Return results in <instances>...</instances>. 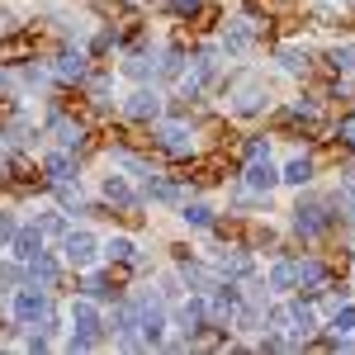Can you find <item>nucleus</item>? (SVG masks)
I'll return each instance as SVG.
<instances>
[{
	"instance_id": "obj_1",
	"label": "nucleus",
	"mask_w": 355,
	"mask_h": 355,
	"mask_svg": "<svg viewBox=\"0 0 355 355\" xmlns=\"http://www.w3.org/2000/svg\"><path fill=\"white\" fill-rule=\"evenodd\" d=\"M71 327H76L71 351H90V346H95V336H100V313H95L90 303H76V308H71Z\"/></svg>"
},
{
	"instance_id": "obj_2",
	"label": "nucleus",
	"mask_w": 355,
	"mask_h": 355,
	"mask_svg": "<svg viewBox=\"0 0 355 355\" xmlns=\"http://www.w3.org/2000/svg\"><path fill=\"white\" fill-rule=\"evenodd\" d=\"M261 105H266V81H261V76H237V81H232V110L256 114Z\"/></svg>"
},
{
	"instance_id": "obj_3",
	"label": "nucleus",
	"mask_w": 355,
	"mask_h": 355,
	"mask_svg": "<svg viewBox=\"0 0 355 355\" xmlns=\"http://www.w3.org/2000/svg\"><path fill=\"white\" fill-rule=\"evenodd\" d=\"M270 322L275 331H313V308L308 303H289V308H279V313H270Z\"/></svg>"
},
{
	"instance_id": "obj_4",
	"label": "nucleus",
	"mask_w": 355,
	"mask_h": 355,
	"mask_svg": "<svg viewBox=\"0 0 355 355\" xmlns=\"http://www.w3.org/2000/svg\"><path fill=\"white\" fill-rule=\"evenodd\" d=\"M327 223H331L327 204H299V209H294V227H299L303 237H318Z\"/></svg>"
},
{
	"instance_id": "obj_5",
	"label": "nucleus",
	"mask_w": 355,
	"mask_h": 355,
	"mask_svg": "<svg viewBox=\"0 0 355 355\" xmlns=\"http://www.w3.org/2000/svg\"><path fill=\"white\" fill-rule=\"evenodd\" d=\"M275 180H279V171L270 166V157H266V152L246 162V185H251V190H270Z\"/></svg>"
},
{
	"instance_id": "obj_6",
	"label": "nucleus",
	"mask_w": 355,
	"mask_h": 355,
	"mask_svg": "<svg viewBox=\"0 0 355 355\" xmlns=\"http://www.w3.org/2000/svg\"><path fill=\"white\" fill-rule=\"evenodd\" d=\"M48 128L57 133V142H62L67 152H76V147H85V128H81V123H71V119H62V114H53V119H48Z\"/></svg>"
},
{
	"instance_id": "obj_7",
	"label": "nucleus",
	"mask_w": 355,
	"mask_h": 355,
	"mask_svg": "<svg viewBox=\"0 0 355 355\" xmlns=\"http://www.w3.org/2000/svg\"><path fill=\"white\" fill-rule=\"evenodd\" d=\"M67 261H71V266H90V261H95V237H90V232H71V237H67Z\"/></svg>"
},
{
	"instance_id": "obj_8",
	"label": "nucleus",
	"mask_w": 355,
	"mask_h": 355,
	"mask_svg": "<svg viewBox=\"0 0 355 355\" xmlns=\"http://www.w3.org/2000/svg\"><path fill=\"white\" fill-rule=\"evenodd\" d=\"M157 142H162L166 152H175V157L190 152V133H185L180 123H162V128H157Z\"/></svg>"
},
{
	"instance_id": "obj_9",
	"label": "nucleus",
	"mask_w": 355,
	"mask_h": 355,
	"mask_svg": "<svg viewBox=\"0 0 355 355\" xmlns=\"http://www.w3.org/2000/svg\"><path fill=\"white\" fill-rule=\"evenodd\" d=\"M15 313H19V322H33V318H43V313H48V299H43L38 289H24V294L15 299Z\"/></svg>"
},
{
	"instance_id": "obj_10",
	"label": "nucleus",
	"mask_w": 355,
	"mask_h": 355,
	"mask_svg": "<svg viewBox=\"0 0 355 355\" xmlns=\"http://www.w3.org/2000/svg\"><path fill=\"white\" fill-rule=\"evenodd\" d=\"M28 275H33V284L53 289V284H57V261H48V256L38 251V256H28Z\"/></svg>"
},
{
	"instance_id": "obj_11",
	"label": "nucleus",
	"mask_w": 355,
	"mask_h": 355,
	"mask_svg": "<svg viewBox=\"0 0 355 355\" xmlns=\"http://www.w3.org/2000/svg\"><path fill=\"white\" fill-rule=\"evenodd\" d=\"M10 246L28 261V256H38V251H43V232H38V227H24V232H15V237H10Z\"/></svg>"
},
{
	"instance_id": "obj_12",
	"label": "nucleus",
	"mask_w": 355,
	"mask_h": 355,
	"mask_svg": "<svg viewBox=\"0 0 355 355\" xmlns=\"http://www.w3.org/2000/svg\"><path fill=\"white\" fill-rule=\"evenodd\" d=\"M157 110H162V100H157L152 90H137L133 100H128V114H133V119H157Z\"/></svg>"
},
{
	"instance_id": "obj_13",
	"label": "nucleus",
	"mask_w": 355,
	"mask_h": 355,
	"mask_svg": "<svg viewBox=\"0 0 355 355\" xmlns=\"http://www.w3.org/2000/svg\"><path fill=\"white\" fill-rule=\"evenodd\" d=\"M48 180H53V185H71V180H76L71 157H62V152H57V157H48Z\"/></svg>"
},
{
	"instance_id": "obj_14",
	"label": "nucleus",
	"mask_w": 355,
	"mask_h": 355,
	"mask_svg": "<svg viewBox=\"0 0 355 355\" xmlns=\"http://www.w3.org/2000/svg\"><path fill=\"white\" fill-rule=\"evenodd\" d=\"M57 76H62V81H81L85 76V57L81 53H62L57 57Z\"/></svg>"
},
{
	"instance_id": "obj_15",
	"label": "nucleus",
	"mask_w": 355,
	"mask_h": 355,
	"mask_svg": "<svg viewBox=\"0 0 355 355\" xmlns=\"http://www.w3.org/2000/svg\"><path fill=\"white\" fill-rule=\"evenodd\" d=\"M294 284H299V266L294 261H279L270 270V289H294Z\"/></svg>"
},
{
	"instance_id": "obj_16",
	"label": "nucleus",
	"mask_w": 355,
	"mask_h": 355,
	"mask_svg": "<svg viewBox=\"0 0 355 355\" xmlns=\"http://www.w3.org/2000/svg\"><path fill=\"white\" fill-rule=\"evenodd\" d=\"M299 284H308L313 294H322V284H327V270H322L318 261H303V266H299Z\"/></svg>"
},
{
	"instance_id": "obj_17",
	"label": "nucleus",
	"mask_w": 355,
	"mask_h": 355,
	"mask_svg": "<svg viewBox=\"0 0 355 355\" xmlns=\"http://www.w3.org/2000/svg\"><path fill=\"white\" fill-rule=\"evenodd\" d=\"M279 180H289V185H308V180H313V162H308V157H294V162L284 166Z\"/></svg>"
},
{
	"instance_id": "obj_18",
	"label": "nucleus",
	"mask_w": 355,
	"mask_h": 355,
	"mask_svg": "<svg viewBox=\"0 0 355 355\" xmlns=\"http://www.w3.org/2000/svg\"><path fill=\"white\" fill-rule=\"evenodd\" d=\"M105 199H110V204H119V209H133V190H128L119 175H110V180H105Z\"/></svg>"
},
{
	"instance_id": "obj_19",
	"label": "nucleus",
	"mask_w": 355,
	"mask_h": 355,
	"mask_svg": "<svg viewBox=\"0 0 355 355\" xmlns=\"http://www.w3.org/2000/svg\"><path fill=\"white\" fill-rule=\"evenodd\" d=\"M147 185H152V199H162V204H180V185H175V180H162V175H152Z\"/></svg>"
},
{
	"instance_id": "obj_20",
	"label": "nucleus",
	"mask_w": 355,
	"mask_h": 355,
	"mask_svg": "<svg viewBox=\"0 0 355 355\" xmlns=\"http://www.w3.org/2000/svg\"><path fill=\"white\" fill-rule=\"evenodd\" d=\"M199 322H204V303L194 299V303H185V308H180V327L194 336V331H199Z\"/></svg>"
},
{
	"instance_id": "obj_21",
	"label": "nucleus",
	"mask_w": 355,
	"mask_h": 355,
	"mask_svg": "<svg viewBox=\"0 0 355 355\" xmlns=\"http://www.w3.org/2000/svg\"><path fill=\"white\" fill-rule=\"evenodd\" d=\"M279 62H284V71H308V53L299 48H279Z\"/></svg>"
},
{
	"instance_id": "obj_22",
	"label": "nucleus",
	"mask_w": 355,
	"mask_h": 355,
	"mask_svg": "<svg viewBox=\"0 0 355 355\" xmlns=\"http://www.w3.org/2000/svg\"><path fill=\"white\" fill-rule=\"evenodd\" d=\"M114 289H110V279H105V275H90V279H85V299H110Z\"/></svg>"
},
{
	"instance_id": "obj_23",
	"label": "nucleus",
	"mask_w": 355,
	"mask_h": 355,
	"mask_svg": "<svg viewBox=\"0 0 355 355\" xmlns=\"http://www.w3.org/2000/svg\"><path fill=\"white\" fill-rule=\"evenodd\" d=\"M331 67H336V71H355V43L336 48V53H331Z\"/></svg>"
},
{
	"instance_id": "obj_24",
	"label": "nucleus",
	"mask_w": 355,
	"mask_h": 355,
	"mask_svg": "<svg viewBox=\"0 0 355 355\" xmlns=\"http://www.w3.org/2000/svg\"><path fill=\"white\" fill-rule=\"evenodd\" d=\"M105 251H110V261H133V242H128V237H114Z\"/></svg>"
},
{
	"instance_id": "obj_25",
	"label": "nucleus",
	"mask_w": 355,
	"mask_h": 355,
	"mask_svg": "<svg viewBox=\"0 0 355 355\" xmlns=\"http://www.w3.org/2000/svg\"><path fill=\"white\" fill-rule=\"evenodd\" d=\"M185 223H194V227H209V223H214V214H209L204 204H185Z\"/></svg>"
},
{
	"instance_id": "obj_26",
	"label": "nucleus",
	"mask_w": 355,
	"mask_h": 355,
	"mask_svg": "<svg viewBox=\"0 0 355 355\" xmlns=\"http://www.w3.org/2000/svg\"><path fill=\"white\" fill-rule=\"evenodd\" d=\"M218 266H223V275H246V270H251V261H246V256H223Z\"/></svg>"
},
{
	"instance_id": "obj_27",
	"label": "nucleus",
	"mask_w": 355,
	"mask_h": 355,
	"mask_svg": "<svg viewBox=\"0 0 355 355\" xmlns=\"http://www.w3.org/2000/svg\"><path fill=\"white\" fill-rule=\"evenodd\" d=\"M128 71H133V76H152V71H157V62L142 53V57H133V62H128Z\"/></svg>"
},
{
	"instance_id": "obj_28",
	"label": "nucleus",
	"mask_w": 355,
	"mask_h": 355,
	"mask_svg": "<svg viewBox=\"0 0 355 355\" xmlns=\"http://www.w3.org/2000/svg\"><path fill=\"white\" fill-rule=\"evenodd\" d=\"M336 331H355V308H336Z\"/></svg>"
},
{
	"instance_id": "obj_29",
	"label": "nucleus",
	"mask_w": 355,
	"mask_h": 355,
	"mask_svg": "<svg viewBox=\"0 0 355 355\" xmlns=\"http://www.w3.org/2000/svg\"><path fill=\"white\" fill-rule=\"evenodd\" d=\"M341 142L355 152V114H351V119H341Z\"/></svg>"
},
{
	"instance_id": "obj_30",
	"label": "nucleus",
	"mask_w": 355,
	"mask_h": 355,
	"mask_svg": "<svg viewBox=\"0 0 355 355\" xmlns=\"http://www.w3.org/2000/svg\"><path fill=\"white\" fill-rule=\"evenodd\" d=\"M171 10H175V15H194V10H199V0H171Z\"/></svg>"
},
{
	"instance_id": "obj_31",
	"label": "nucleus",
	"mask_w": 355,
	"mask_h": 355,
	"mask_svg": "<svg viewBox=\"0 0 355 355\" xmlns=\"http://www.w3.org/2000/svg\"><path fill=\"white\" fill-rule=\"evenodd\" d=\"M10 237H15V223H10V218H0V242H10Z\"/></svg>"
},
{
	"instance_id": "obj_32",
	"label": "nucleus",
	"mask_w": 355,
	"mask_h": 355,
	"mask_svg": "<svg viewBox=\"0 0 355 355\" xmlns=\"http://www.w3.org/2000/svg\"><path fill=\"white\" fill-rule=\"evenodd\" d=\"M10 28H15V19H10V15L0 10V33H10Z\"/></svg>"
},
{
	"instance_id": "obj_33",
	"label": "nucleus",
	"mask_w": 355,
	"mask_h": 355,
	"mask_svg": "<svg viewBox=\"0 0 355 355\" xmlns=\"http://www.w3.org/2000/svg\"><path fill=\"white\" fill-rule=\"evenodd\" d=\"M5 284H15V270H0V289H5Z\"/></svg>"
},
{
	"instance_id": "obj_34",
	"label": "nucleus",
	"mask_w": 355,
	"mask_h": 355,
	"mask_svg": "<svg viewBox=\"0 0 355 355\" xmlns=\"http://www.w3.org/2000/svg\"><path fill=\"white\" fill-rule=\"evenodd\" d=\"M0 171H5V157H0Z\"/></svg>"
}]
</instances>
